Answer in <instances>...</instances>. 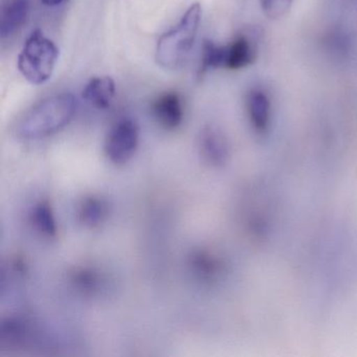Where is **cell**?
I'll return each instance as SVG.
<instances>
[{"mask_svg": "<svg viewBox=\"0 0 357 357\" xmlns=\"http://www.w3.org/2000/svg\"><path fill=\"white\" fill-rule=\"evenodd\" d=\"M106 208L103 202L100 200L91 198L86 200L81 208L80 216L82 222L89 227L98 225L103 219L105 215Z\"/></svg>", "mask_w": 357, "mask_h": 357, "instance_id": "obj_13", "label": "cell"}, {"mask_svg": "<svg viewBox=\"0 0 357 357\" xmlns=\"http://www.w3.org/2000/svg\"><path fill=\"white\" fill-rule=\"evenodd\" d=\"M259 54V36L256 30L242 31L231 43L223 45V68L241 70L257 61Z\"/></svg>", "mask_w": 357, "mask_h": 357, "instance_id": "obj_5", "label": "cell"}, {"mask_svg": "<svg viewBox=\"0 0 357 357\" xmlns=\"http://www.w3.org/2000/svg\"><path fill=\"white\" fill-rule=\"evenodd\" d=\"M77 103L70 93H58L33 105L16 124L18 137L39 139L61 130L74 118Z\"/></svg>", "mask_w": 357, "mask_h": 357, "instance_id": "obj_1", "label": "cell"}, {"mask_svg": "<svg viewBox=\"0 0 357 357\" xmlns=\"http://www.w3.org/2000/svg\"><path fill=\"white\" fill-rule=\"evenodd\" d=\"M33 220L36 227L43 233L49 236L55 235L57 231L55 218L49 204H40L35 208L33 213Z\"/></svg>", "mask_w": 357, "mask_h": 357, "instance_id": "obj_12", "label": "cell"}, {"mask_svg": "<svg viewBox=\"0 0 357 357\" xmlns=\"http://www.w3.org/2000/svg\"><path fill=\"white\" fill-rule=\"evenodd\" d=\"M222 68L223 45H217L211 40L204 41L197 72L198 79H202L210 70Z\"/></svg>", "mask_w": 357, "mask_h": 357, "instance_id": "obj_11", "label": "cell"}, {"mask_svg": "<svg viewBox=\"0 0 357 357\" xmlns=\"http://www.w3.org/2000/svg\"><path fill=\"white\" fill-rule=\"evenodd\" d=\"M55 43L37 30L29 36L18 56V68L31 84L41 85L50 80L58 61Z\"/></svg>", "mask_w": 357, "mask_h": 357, "instance_id": "obj_3", "label": "cell"}, {"mask_svg": "<svg viewBox=\"0 0 357 357\" xmlns=\"http://www.w3.org/2000/svg\"><path fill=\"white\" fill-rule=\"evenodd\" d=\"M64 1H66V0H41V3H43V5L51 8L58 7V6L63 3Z\"/></svg>", "mask_w": 357, "mask_h": 357, "instance_id": "obj_15", "label": "cell"}, {"mask_svg": "<svg viewBox=\"0 0 357 357\" xmlns=\"http://www.w3.org/2000/svg\"><path fill=\"white\" fill-rule=\"evenodd\" d=\"M292 3L294 0H260L261 9L271 20L283 17L289 11Z\"/></svg>", "mask_w": 357, "mask_h": 357, "instance_id": "obj_14", "label": "cell"}, {"mask_svg": "<svg viewBox=\"0 0 357 357\" xmlns=\"http://www.w3.org/2000/svg\"><path fill=\"white\" fill-rule=\"evenodd\" d=\"M245 107L248 120L256 132L264 135L271 122V100L265 89L254 87L246 93Z\"/></svg>", "mask_w": 357, "mask_h": 357, "instance_id": "obj_7", "label": "cell"}, {"mask_svg": "<svg viewBox=\"0 0 357 357\" xmlns=\"http://www.w3.org/2000/svg\"><path fill=\"white\" fill-rule=\"evenodd\" d=\"M139 131L137 123L130 118L116 121L106 137V156L116 165L128 162L139 147Z\"/></svg>", "mask_w": 357, "mask_h": 357, "instance_id": "obj_4", "label": "cell"}, {"mask_svg": "<svg viewBox=\"0 0 357 357\" xmlns=\"http://www.w3.org/2000/svg\"><path fill=\"white\" fill-rule=\"evenodd\" d=\"M199 149L202 158L211 166H223L229 158L227 139L215 127L208 126L202 129L199 137Z\"/></svg>", "mask_w": 357, "mask_h": 357, "instance_id": "obj_9", "label": "cell"}, {"mask_svg": "<svg viewBox=\"0 0 357 357\" xmlns=\"http://www.w3.org/2000/svg\"><path fill=\"white\" fill-rule=\"evenodd\" d=\"M151 112L162 128L174 130L181 126L185 116L183 98L176 91L162 93L152 103Z\"/></svg>", "mask_w": 357, "mask_h": 357, "instance_id": "obj_6", "label": "cell"}, {"mask_svg": "<svg viewBox=\"0 0 357 357\" xmlns=\"http://www.w3.org/2000/svg\"><path fill=\"white\" fill-rule=\"evenodd\" d=\"M82 96L93 107L106 109L116 97V83L110 77L91 79L83 89Z\"/></svg>", "mask_w": 357, "mask_h": 357, "instance_id": "obj_10", "label": "cell"}, {"mask_svg": "<svg viewBox=\"0 0 357 357\" xmlns=\"http://www.w3.org/2000/svg\"><path fill=\"white\" fill-rule=\"evenodd\" d=\"M31 0H0V36L3 39L20 32L28 20Z\"/></svg>", "mask_w": 357, "mask_h": 357, "instance_id": "obj_8", "label": "cell"}, {"mask_svg": "<svg viewBox=\"0 0 357 357\" xmlns=\"http://www.w3.org/2000/svg\"><path fill=\"white\" fill-rule=\"evenodd\" d=\"M202 20V7L194 3L176 26L165 33L156 45L155 59L162 68L176 70L183 66L195 45Z\"/></svg>", "mask_w": 357, "mask_h": 357, "instance_id": "obj_2", "label": "cell"}]
</instances>
